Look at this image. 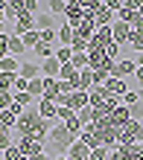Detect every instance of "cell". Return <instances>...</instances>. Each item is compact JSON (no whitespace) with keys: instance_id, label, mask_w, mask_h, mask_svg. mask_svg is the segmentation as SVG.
I'll list each match as a JSON object with an SVG mask.
<instances>
[{"instance_id":"8","label":"cell","mask_w":143,"mask_h":160,"mask_svg":"<svg viewBox=\"0 0 143 160\" xmlns=\"http://www.w3.org/2000/svg\"><path fill=\"white\" fill-rule=\"evenodd\" d=\"M59 73H61V61L56 58V55L41 61V79H59Z\"/></svg>"},{"instance_id":"23","label":"cell","mask_w":143,"mask_h":160,"mask_svg":"<svg viewBox=\"0 0 143 160\" xmlns=\"http://www.w3.org/2000/svg\"><path fill=\"white\" fill-rule=\"evenodd\" d=\"M26 93H29L32 99H41L44 96V79H32L29 88H26Z\"/></svg>"},{"instance_id":"31","label":"cell","mask_w":143,"mask_h":160,"mask_svg":"<svg viewBox=\"0 0 143 160\" xmlns=\"http://www.w3.org/2000/svg\"><path fill=\"white\" fill-rule=\"evenodd\" d=\"M12 99H15V102H18V105H21V108H29L32 102H35V99L29 96V93H12Z\"/></svg>"},{"instance_id":"29","label":"cell","mask_w":143,"mask_h":160,"mask_svg":"<svg viewBox=\"0 0 143 160\" xmlns=\"http://www.w3.org/2000/svg\"><path fill=\"white\" fill-rule=\"evenodd\" d=\"M123 105H126V108H135V105H140V90H129L126 96H123Z\"/></svg>"},{"instance_id":"2","label":"cell","mask_w":143,"mask_h":160,"mask_svg":"<svg viewBox=\"0 0 143 160\" xmlns=\"http://www.w3.org/2000/svg\"><path fill=\"white\" fill-rule=\"evenodd\" d=\"M93 134L99 137V143L105 146V148H117L120 128H117V125H111V122H108V117H105V119H99V122H93Z\"/></svg>"},{"instance_id":"18","label":"cell","mask_w":143,"mask_h":160,"mask_svg":"<svg viewBox=\"0 0 143 160\" xmlns=\"http://www.w3.org/2000/svg\"><path fill=\"white\" fill-rule=\"evenodd\" d=\"M76 117H79L82 128H88V125H93V122H97V108H91V105H88V108H82Z\"/></svg>"},{"instance_id":"34","label":"cell","mask_w":143,"mask_h":160,"mask_svg":"<svg viewBox=\"0 0 143 160\" xmlns=\"http://www.w3.org/2000/svg\"><path fill=\"white\" fill-rule=\"evenodd\" d=\"M105 55H108V58H114V61H117V55H120V44H111L108 50H105Z\"/></svg>"},{"instance_id":"16","label":"cell","mask_w":143,"mask_h":160,"mask_svg":"<svg viewBox=\"0 0 143 160\" xmlns=\"http://www.w3.org/2000/svg\"><path fill=\"white\" fill-rule=\"evenodd\" d=\"M97 84H93V70L88 67V70H82L79 73V90H85V93H91Z\"/></svg>"},{"instance_id":"15","label":"cell","mask_w":143,"mask_h":160,"mask_svg":"<svg viewBox=\"0 0 143 160\" xmlns=\"http://www.w3.org/2000/svg\"><path fill=\"white\" fill-rule=\"evenodd\" d=\"M105 90L114 93V96H126V93H129V84L120 82V79H108V82H105Z\"/></svg>"},{"instance_id":"36","label":"cell","mask_w":143,"mask_h":160,"mask_svg":"<svg viewBox=\"0 0 143 160\" xmlns=\"http://www.w3.org/2000/svg\"><path fill=\"white\" fill-rule=\"evenodd\" d=\"M29 160H53V157L47 154V152H41V154H35V157H29Z\"/></svg>"},{"instance_id":"5","label":"cell","mask_w":143,"mask_h":160,"mask_svg":"<svg viewBox=\"0 0 143 160\" xmlns=\"http://www.w3.org/2000/svg\"><path fill=\"white\" fill-rule=\"evenodd\" d=\"M88 105H91V93H85V90H73L67 96V108L73 111V114H79V111L88 108Z\"/></svg>"},{"instance_id":"20","label":"cell","mask_w":143,"mask_h":160,"mask_svg":"<svg viewBox=\"0 0 143 160\" xmlns=\"http://www.w3.org/2000/svg\"><path fill=\"white\" fill-rule=\"evenodd\" d=\"M70 44H73V26L61 23L59 26V47H70Z\"/></svg>"},{"instance_id":"14","label":"cell","mask_w":143,"mask_h":160,"mask_svg":"<svg viewBox=\"0 0 143 160\" xmlns=\"http://www.w3.org/2000/svg\"><path fill=\"white\" fill-rule=\"evenodd\" d=\"M18 70H21V58H15V55H6V58L0 61V73H9V76H18Z\"/></svg>"},{"instance_id":"40","label":"cell","mask_w":143,"mask_h":160,"mask_svg":"<svg viewBox=\"0 0 143 160\" xmlns=\"http://www.w3.org/2000/svg\"><path fill=\"white\" fill-rule=\"evenodd\" d=\"M140 96H143V84H140Z\"/></svg>"},{"instance_id":"30","label":"cell","mask_w":143,"mask_h":160,"mask_svg":"<svg viewBox=\"0 0 143 160\" xmlns=\"http://www.w3.org/2000/svg\"><path fill=\"white\" fill-rule=\"evenodd\" d=\"M108 157H111V148L99 146V148H93V152H91V157H88V160H108Z\"/></svg>"},{"instance_id":"25","label":"cell","mask_w":143,"mask_h":160,"mask_svg":"<svg viewBox=\"0 0 143 160\" xmlns=\"http://www.w3.org/2000/svg\"><path fill=\"white\" fill-rule=\"evenodd\" d=\"M56 58H59L61 64H70L73 61V50L70 47H56Z\"/></svg>"},{"instance_id":"24","label":"cell","mask_w":143,"mask_h":160,"mask_svg":"<svg viewBox=\"0 0 143 160\" xmlns=\"http://www.w3.org/2000/svg\"><path fill=\"white\" fill-rule=\"evenodd\" d=\"M21 41H24V47H26V50H29V52H32V50H35V47H38V44H41V35H38V29H32V32H26V35H24V38H21Z\"/></svg>"},{"instance_id":"43","label":"cell","mask_w":143,"mask_h":160,"mask_svg":"<svg viewBox=\"0 0 143 160\" xmlns=\"http://www.w3.org/2000/svg\"><path fill=\"white\" fill-rule=\"evenodd\" d=\"M0 114H3V111H0Z\"/></svg>"},{"instance_id":"7","label":"cell","mask_w":143,"mask_h":160,"mask_svg":"<svg viewBox=\"0 0 143 160\" xmlns=\"http://www.w3.org/2000/svg\"><path fill=\"white\" fill-rule=\"evenodd\" d=\"M61 23H64V21H56V18H53L50 12H41V15L35 18V29H38V32H47V29H59Z\"/></svg>"},{"instance_id":"41","label":"cell","mask_w":143,"mask_h":160,"mask_svg":"<svg viewBox=\"0 0 143 160\" xmlns=\"http://www.w3.org/2000/svg\"><path fill=\"white\" fill-rule=\"evenodd\" d=\"M56 160H67V157H56Z\"/></svg>"},{"instance_id":"9","label":"cell","mask_w":143,"mask_h":160,"mask_svg":"<svg viewBox=\"0 0 143 160\" xmlns=\"http://www.w3.org/2000/svg\"><path fill=\"white\" fill-rule=\"evenodd\" d=\"M91 157V146L82 143V140H76V143L67 148V160H88Z\"/></svg>"},{"instance_id":"1","label":"cell","mask_w":143,"mask_h":160,"mask_svg":"<svg viewBox=\"0 0 143 160\" xmlns=\"http://www.w3.org/2000/svg\"><path fill=\"white\" fill-rule=\"evenodd\" d=\"M76 143V137L67 131V125L64 122H56L53 131L47 134V154H50L53 160L56 157H67V148Z\"/></svg>"},{"instance_id":"27","label":"cell","mask_w":143,"mask_h":160,"mask_svg":"<svg viewBox=\"0 0 143 160\" xmlns=\"http://www.w3.org/2000/svg\"><path fill=\"white\" fill-rule=\"evenodd\" d=\"M129 47L135 52H143V29L140 32H131V38H129Z\"/></svg>"},{"instance_id":"28","label":"cell","mask_w":143,"mask_h":160,"mask_svg":"<svg viewBox=\"0 0 143 160\" xmlns=\"http://www.w3.org/2000/svg\"><path fill=\"white\" fill-rule=\"evenodd\" d=\"M47 9H50V15H53V18H56V15H67V3H64V0H53Z\"/></svg>"},{"instance_id":"10","label":"cell","mask_w":143,"mask_h":160,"mask_svg":"<svg viewBox=\"0 0 143 160\" xmlns=\"http://www.w3.org/2000/svg\"><path fill=\"white\" fill-rule=\"evenodd\" d=\"M18 76L26 79V82L41 79V64H35V61H21V70H18Z\"/></svg>"},{"instance_id":"3","label":"cell","mask_w":143,"mask_h":160,"mask_svg":"<svg viewBox=\"0 0 143 160\" xmlns=\"http://www.w3.org/2000/svg\"><path fill=\"white\" fill-rule=\"evenodd\" d=\"M15 146L21 148V154H24V157H35V154L47 152V143H41V140H35V137H18V140H15Z\"/></svg>"},{"instance_id":"32","label":"cell","mask_w":143,"mask_h":160,"mask_svg":"<svg viewBox=\"0 0 143 160\" xmlns=\"http://www.w3.org/2000/svg\"><path fill=\"white\" fill-rule=\"evenodd\" d=\"M3 157L6 160H21V148H18V146H9L6 152H3Z\"/></svg>"},{"instance_id":"19","label":"cell","mask_w":143,"mask_h":160,"mask_svg":"<svg viewBox=\"0 0 143 160\" xmlns=\"http://www.w3.org/2000/svg\"><path fill=\"white\" fill-rule=\"evenodd\" d=\"M24 52H26V47H24V41L18 38V35H9V55H15V58H21Z\"/></svg>"},{"instance_id":"39","label":"cell","mask_w":143,"mask_h":160,"mask_svg":"<svg viewBox=\"0 0 143 160\" xmlns=\"http://www.w3.org/2000/svg\"><path fill=\"white\" fill-rule=\"evenodd\" d=\"M0 160H6V157H3V152H0Z\"/></svg>"},{"instance_id":"37","label":"cell","mask_w":143,"mask_h":160,"mask_svg":"<svg viewBox=\"0 0 143 160\" xmlns=\"http://www.w3.org/2000/svg\"><path fill=\"white\" fill-rule=\"evenodd\" d=\"M135 64H137V67H143V52H137V58H135Z\"/></svg>"},{"instance_id":"12","label":"cell","mask_w":143,"mask_h":160,"mask_svg":"<svg viewBox=\"0 0 143 160\" xmlns=\"http://www.w3.org/2000/svg\"><path fill=\"white\" fill-rule=\"evenodd\" d=\"M35 108H38V114H41L44 119H50V122H53L56 117H59V105H56V102H47V99H38V105H35Z\"/></svg>"},{"instance_id":"22","label":"cell","mask_w":143,"mask_h":160,"mask_svg":"<svg viewBox=\"0 0 143 160\" xmlns=\"http://www.w3.org/2000/svg\"><path fill=\"white\" fill-rule=\"evenodd\" d=\"M15 79H18V76L0 73V93H15Z\"/></svg>"},{"instance_id":"4","label":"cell","mask_w":143,"mask_h":160,"mask_svg":"<svg viewBox=\"0 0 143 160\" xmlns=\"http://www.w3.org/2000/svg\"><path fill=\"white\" fill-rule=\"evenodd\" d=\"M135 73H137V64L131 58H117V64H114V70H111V79L126 82L129 76H135Z\"/></svg>"},{"instance_id":"6","label":"cell","mask_w":143,"mask_h":160,"mask_svg":"<svg viewBox=\"0 0 143 160\" xmlns=\"http://www.w3.org/2000/svg\"><path fill=\"white\" fill-rule=\"evenodd\" d=\"M111 35H114V44H129L131 26H129L126 21H114V23H111Z\"/></svg>"},{"instance_id":"13","label":"cell","mask_w":143,"mask_h":160,"mask_svg":"<svg viewBox=\"0 0 143 160\" xmlns=\"http://www.w3.org/2000/svg\"><path fill=\"white\" fill-rule=\"evenodd\" d=\"M117 152L123 154V160H143V146L135 143V146H117Z\"/></svg>"},{"instance_id":"42","label":"cell","mask_w":143,"mask_h":160,"mask_svg":"<svg viewBox=\"0 0 143 160\" xmlns=\"http://www.w3.org/2000/svg\"><path fill=\"white\" fill-rule=\"evenodd\" d=\"M0 134H6V131H3V128H0Z\"/></svg>"},{"instance_id":"21","label":"cell","mask_w":143,"mask_h":160,"mask_svg":"<svg viewBox=\"0 0 143 160\" xmlns=\"http://www.w3.org/2000/svg\"><path fill=\"white\" fill-rule=\"evenodd\" d=\"M15 125H18V117L12 114V111H3V114H0V128L3 131H15Z\"/></svg>"},{"instance_id":"26","label":"cell","mask_w":143,"mask_h":160,"mask_svg":"<svg viewBox=\"0 0 143 160\" xmlns=\"http://www.w3.org/2000/svg\"><path fill=\"white\" fill-rule=\"evenodd\" d=\"M64 125H67V131H70V134H73L76 140L82 137V122H79V117H70L67 122H64Z\"/></svg>"},{"instance_id":"33","label":"cell","mask_w":143,"mask_h":160,"mask_svg":"<svg viewBox=\"0 0 143 160\" xmlns=\"http://www.w3.org/2000/svg\"><path fill=\"white\" fill-rule=\"evenodd\" d=\"M12 93H0V111H9V108H12Z\"/></svg>"},{"instance_id":"35","label":"cell","mask_w":143,"mask_h":160,"mask_svg":"<svg viewBox=\"0 0 143 160\" xmlns=\"http://www.w3.org/2000/svg\"><path fill=\"white\" fill-rule=\"evenodd\" d=\"M9 146H12V143H9V131H6V134H0V152H6Z\"/></svg>"},{"instance_id":"11","label":"cell","mask_w":143,"mask_h":160,"mask_svg":"<svg viewBox=\"0 0 143 160\" xmlns=\"http://www.w3.org/2000/svg\"><path fill=\"white\" fill-rule=\"evenodd\" d=\"M117 18H114V12L108 9V3H102L99 6V12H97V18H93V23H97V29H102V26H111Z\"/></svg>"},{"instance_id":"38","label":"cell","mask_w":143,"mask_h":160,"mask_svg":"<svg viewBox=\"0 0 143 160\" xmlns=\"http://www.w3.org/2000/svg\"><path fill=\"white\" fill-rule=\"evenodd\" d=\"M135 76H137V82L143 84V67H137V73H135Z\"/></svg>"},{"instance_id":"17","label":"cell","mask_w":143,"mask_h":160,"mask_svg":"<svg viewBox=\"0 0 143 160\" xmlns=\"http://www.w3.org/2000/svg\"><path fill=\"white\" fill-rule=\"evenodd\" d=\"M76 32H79L82 35V38H93V32H97V23H93V18H82V23H79V29H76Z\"/></svg>"}]
</instances>
